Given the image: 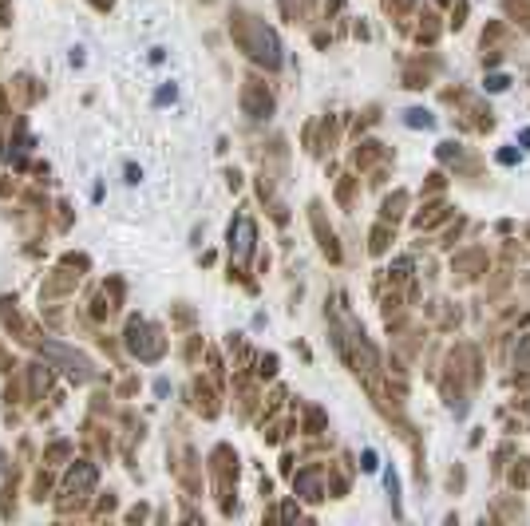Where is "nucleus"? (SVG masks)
<instances>
[{"instance_id":"1","label":"nucleus","mask_w":530,"mask_h":526,"mask_svg":"<svg viewBox=\"0 0 530 526\" xmlns=\"http://www.w3.org/2000/svg\"><path fill=\"white\" fill-rule=\"evenodd\" d=\"M237 253V257H250V249H253V221L250 218H241L237 221V246H230Z\"/></svg>"},{"instance_id":"2","label":"nucleus","mask_w":530,"mask_h":526,"mask_svg":"<svg viewBox=\"0 0 530 526\" xmlns=\"http://www.w3.org/2000/svg\"><path fill=\"white\" fill-rule=\"evenodd\" d=\"M404 123H408V127H423V131H432V127H435V115H432V111H423V107H408V111H404Z\"/></svg>"},{"instance_id":"3","label":"nucleus","mask_w":530,"mask_h":526,"mask_svg":"<svg viewBox=\"0 0 530 526\" xmlns=\"http://www.w3.org/2000/svg\"><path fill=\"white\" fill-rule=\"evenodd\" d=\"M297 491L305 498H321V483H317V475H301L297 479Z\"/></svg>"},{"instance_id":"4","label":"nucleus","mask_w":530,"mask_h":526,"mask_svg":"<svg viewBox=\"0 0 530 526\" xmlns=\"http://www.w3.org/2000/svg\"><path fill=\"white\" fill-rule=\"evenodd\" d=\"M506 83H511L506 75H491V80H487V91H506Z\"/></svg>"},{"instance_id":"5","label":"nucleus","mask_w":530,"mask_h":526,"mask_svg":"<svg viewBox=\"0 0 530 526\" xmlns=\"http://www.w3.org/2000/svg\"><path fill=\"white\" fill-rule=\"evenodd\" d=\"M174 96H179V87H174V83H170V87H163V91H158V103H174Z\"/></svg>"},{"instance_id":"6","label":"nucleus","mask_w":530,"mask_h":526,"mask_svg":"<svg viewBox=\"0 0 530 526\" xmlns=\"http://www.w3.org/2000/svg\"><path fill=\"white\" fill-rule=\"evenodd\" d=\"M499 163L502 166H515L518 163V151H499Z\"/></svg>"},{"instance_id":"7","label":"nucleus","mask_w":530,"mask_h":526,"mask_svg":"<svg viewBox=\"0 0 530 526\" xmlns=\"http://www.w3.org/2000/svg\"><path fill=\"white\" fill-rule=\"evenodd\" d=\"M364 471H376V451H364Z\"/></svg>"},{"instance_id":"8","label":"nucleus","mask_w":530,"mask_h":526,"mask_svg":"<svg viewBox=\"0 0 530 526\" xmlns=\"http://www.w3.org/2000/svg\"><path fill=\"white\" fill-rule=\"evenodd\" d=\"M518 138H522V143H527V147H530V127H527V131H522V135H518Z\"/></svg>"}]
</instances>
